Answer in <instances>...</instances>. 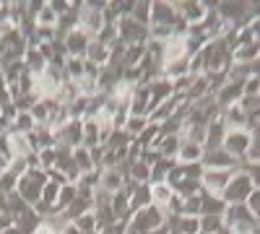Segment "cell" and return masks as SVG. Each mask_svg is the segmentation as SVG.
<instances>
[{"instance_id": "1", "label": "cell", "mask_w": 260, "mask_h": 234, "mask_svg": "<svg viewBox=\"0 0 260 234\" xmlns=\"http://www.w3.org/2000/svg\"><path fill=\"white\" fill-rule=\"evenodd\" d=\"M252 190H255V187H252L247 172H245V169H240V172L232 175V180H229V185H226V190H224L221 198H224L226 206H242V203L250 198Z\"/></svg>"}, {"instance_id": "2", "label": "cell", "mask_w": 260, "mask_h": 234, "mask_svg": "<svg viewBox=\"0 0 260 234\" xmlns=\"http://www.w3.org/2000/svg\"><path fill=\"white\" fill-rule=\"evenodd\" d=\"M221 148H224L232 159H237L240 164H245V156H247V151H250V130H245V127L226 130Z\"/></svg>"}, {"instance_id": "3", "label": "cell", "mask_w": 260, "mask_h": 234, "mask_svg": "<svg viewBox=\"0 0 260 234\" xmlns=\"http://www.w3.org/2000/svg\"><path fill=\"white\" fill-rule=\"evenodd\" d=\"M175 21H177V8L172 3H151L148 29L151 26H175Z\"/></svg>"}, {"instance_id": "4", "label": "cell", "mask_w": 260, "mask_h": 234, "mask_svg": "<svg viewBox=\"0 0 260 234\" xmlns=\"http://www.w3.org/2000/svg\"><path fill=\"white\" fill-rule=\"evenodd\" d=\"M89 37H86L81 29H73L71 34L62 37V50H65V57H83L86 55V47H89Z\"/></svg>"}, {"instance_id": "5", "label": "cell", "mask_w": 260, "mask_h": 234, "mask_svg": "<svg viewBox=\"0 0 260 234\" xmlns=\"http://www.w3.org/2000/svg\"><path fill=\"white\" fill-rule=\"evenodd\" d=\"M201 161H203V146L182 141L180 151H177V164L180 166H187V164H201Z\"/></svg>"}, {"instance_id": "6", "label": "cell", "mask_w": 260, "mask_h": 234, "mask_svg": "<svg viewBox=\"0 0 260 234\" xmlns=\"http://www.w3.org/2000/svg\"><path fill=\"white\" fill-rule=\"evenodd\" d=\"M175 198V190H172L167 182H159V185H151V200H154L156 208H167V203Z\"/></svg>"}, {"instance_id": "7", "label": "cell", "mask_w": 260, "mask_h": 234, "mask_svg": "<svg viewBox=\"0 0 260 234\" xmlns=\"http://www.w3.org/2000/svg\"><path fill=\"white\" fill-rule=\"evenodd\" d=\"M146 127H148V120H146V117H130V115H127V120H125V125H122V130H125L130 138H133V141H138Z\"/></svg>"}, {"instance_id": "8", "label": "cell", "mask_w": 260, "mask_h": 234, "mask_svg": "<svg viewBox=\"0 0 260 234\" xmlns=\"http://www.w3.org/2000/svg\"><path fill=\"white\" fill-rule=\"evenodd\" d=\"M219 229H224V216H219V214L201 216V234H216Z\"/></svg>"}, {"instance_id": "9", "label": "cell", "mask_w": 260, "mask_h": 234, "mask_svg": "<svg viewBox=\"0 0 260 234\" xmlns=\"http://www.w3.org/2000/svg\"><path fill=\"white\" fill-rule=\"evenodd\" d=\"M81 234H94L96 231V219H94V211H89V214H83V216H78L76 221H71ZM99 234V231H96Z\"/></svg>"}, {"instance_id": "10", "label": "cell", "mask_w": 260, "mask_h": 234, "mask_svg": "<svg viewBox=\"0 0 260 234\" xmlns=\"http://www.w3.org/2000/svg\"><path fill=\"white\" fill-rule=\"evenodd\" d=\"M245 206H247V211H250V214L260 221V190H252V193H250V198L245 200Z\"/></svg>"}, {"instance_id": "11", "label": "cell", "mask_w": 260, "mask_h": 234, "mask_svg": "<svg viewBox=\"0 0 260 234\" xmlns=\"http://www.w3.org/2000/svg\"><path fill=\"white\" fill-rule=\"evenodd\" d=\"M60 234H81V231H78V229H76V226H73V224H65V226H62V231H60Z\"/></svg>"}]
</instances>
